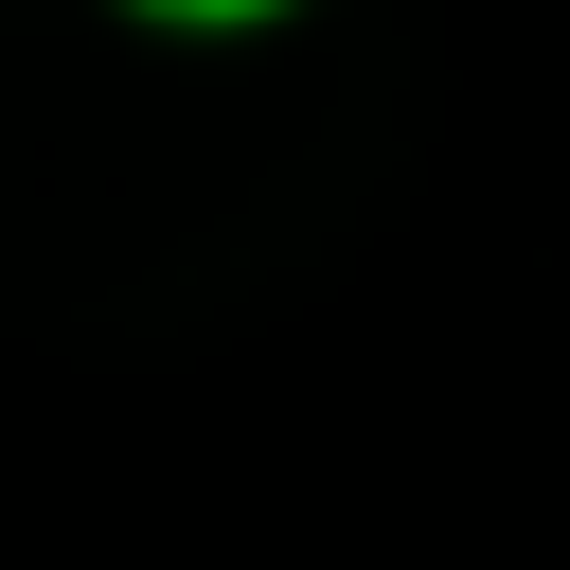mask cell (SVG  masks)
<instances>
[{"instance_id": "cell-1", "label": "cell", "mask_w": 570, "mask_h": 570, "mask_svg": "<svg viewBox=\"0 0 570 570\" xmlns=\"http://www.w3.org/2000/svg\"><path fill=\"white\" fill-rule=\"evenodd\" d=\"M178 18H249V0H178Z\"/></svg>"}]
</instances>
